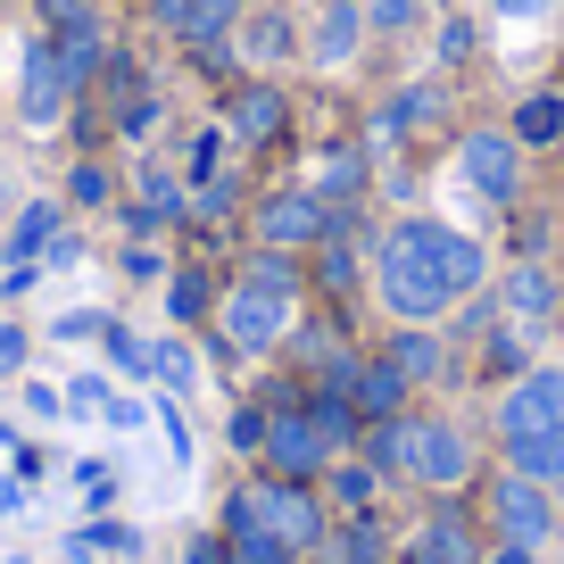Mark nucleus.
<instances>
[{"mask_svg":"<svg viewBox=\"0 0 564 564\" xmlns=\"http://www.w3.org/2000/svg\"><path fill=\"white\" fill-rule=\"evenodd\" d=\"M498 316L514 324V333H540L547 316H556V282H547V265H507L498 274Z\"/></svg>","mask_w":564,"mask_h":564,"instance_id":"16","label":"nucleus"},{"mask_svg":"<svg viewBox=\"0 0 564 564\" xmlns=\"http://www.w3.org/2000/svg\"><path fill=\"white\" fill-rule=\"evenodd\" d=\"M448 124V84H399L373 117V150H406V141L441 133Z\"/></svg>","mask_w":564,"mask_h":564,"instance_id":"12","label":"nucleus"},{"mask_svg":"<svg viewBox=\"0 0 564 564\" xmlns=\"http://www.w3.org/2000/svg\"><path fill=\"white\" fill-rule=\"evenodd\" d=\"M481 564H540V547H523V540H498Z\"/></svg>","mask_w":564,"mask_h":564,"instance_id":"45","label":"nucleus"},{"mask_svg":"<svg viewBox=\"0 0 564 564\" xmlns=\"http://www.w3.org/2000/svg\"><path fill=\"white\" fill-rule=\"evenodd\" d=\"M366 0H316V18L300 25V58L307 67H349L357 51H366Z\"/></svg>","mask_w":564,"mask_h":564,"instance_id":"11","label":"nucleus"},{"mask_svg":"<svg viewBox=\"0 0 564 564\" xmlns=\"http://www.w3.org/2000/svg\"><path fill=\"white\" fill-rule=\"evenodd\" d=\"M25 415H34V423H58V415H67V390H58V382H25Z\"/></svg>","mask_w":564,"mask_h":564,"instance_id":"37","label":"nucleus"},{"mask_svg":"<svg viewBox=\"0 0 564 564\" xmlns=\"http://www.w3.org/2000/svg\"><path fill=\"white\" fill-rule=\"evenodd\" d=\"M75 258H84V241H75V232H58V241L42 249V265H75Z\"/></svg>","mask_w":564,"mask_h":564,"instance_id":"46","label":"nucleus"},{"mask_svg":"<svg viewBox=\"0 0 564 564\" xmlns=\"http://www.w3.org/2000/svg\"><path fill=\"white\" fill-rule=\"evenodd\" d=\"M42 9V34H58V25H84V18H100L91 0H34Z\"/></svg>","mask_w":564,"mask_h":564,"instance_id":"39","label":"nucleus"},{"mask_svg":"<svg viewBox=\"0 0 564 564\" xmlns=\"http://www.w3.org/2000/svg\"><path fill=\"white\" fill-rule=\"evenodd\" d=\"M490 547H481V531L465 523V507H432L415 523V540L399 547V564H481Z\"/></svg>","mask_w":564,"mask_h":564,"instance_id":"13","label":"nucleus"},{"mask_svg":"<svg viewBox=\"0 0 564 564\" xmlns=\"http://www.w3.org/2000/svg\"><path fill=\"white\" fill-rule=\"evenodd\" d=\"M25 349H34L25 324H0V382H18V373H25Z\"/></svg>","mask_w":564,"mask_h":564,"instance_id":"38","label":"nucleus"},{"mask_svg":"<svg viewBox=\"0 0 564 564\" xmlns=\"http://www.w3.org/2000/svg\"><path fill=\"white\" fill-rule=\"evenodd\" d=\"M199 18V0H150V25H159V34H175L183 42V25Z\"/></svg>","mask_w":564,"mask_h":564,"instance_id":"40","label":"nucleus"},{"mask_svg":"<svg viewBox=\"0 0 564 564\" xmlns=\"http://www.w3.org/2000/svg\"><path fill=\"white\" fill-rule=\"evenodd\" d=\"M117 265H124L133 282H166V249H159V241H124Z\"/></svg>","mask_w":564,"mask_h":564,"instance_id":"34","label":"nucleus"},{"mask_svg":"<svg viewBox=\"0 0 564 564\" xmlns=\"http://www.w3.org/2000/svg\"><path fill=\"white\" fill-rule=\"evenodd\" d=\"M514 141H523V150H547V141L564 133V100L556 91H523V100H514V124H507Z\"/></svg>","mask_w":564,"mask_h":564,"instance_id":"28","label":"nucleus"},{"mask_svg":"<svg viewBox=\"0 0 564 564\" xmlns=\"http://www.w3.org/2000/svg\"><path fill=\"white\" fill-rule=\"evenodd\" d=\"M373 300L399 324H441L448 307H465L490 282V249L474 241L448 216H399V225L373 241Z\"/></svg>","mask_w":564,"mask_h":564,"instance_id":"1","label":"nucleus"},{"mask_svg":"<svg viewBox=\"0 0 564 564\" xmlns=\"http://www.w3.org/2000/svg\"><path fill=\"white\" fill-rule=\"evenodd\" d=\"M490 432H498V457H507L514 474H531V481L556 490L564 481V366L514 373V382L498 390Z\"/></svg>","mask_w":564,"mask_h":564,"instance_id":"3","label":"nucleus"},{"mask_svg":"<svg viewBox=\"0 0 564 564\" xmlns=\"http://www.w3.org/2000/svg\"><path fill=\"white\" fill-rule=\"evenodd\" d=\"M159 423H166V448H175V457L192 465V423H183V406H175V399L159 406Z\"/></svg>","mask_w":564,"mask_h":564,"instance_id":"44","label":"nucleus"},{"mask_svg":"<svg viewBox=\"0 0 564 564\" xmlns=\"http://www.w3.org/2000/svg\"><path fill=\"white\" fill-rule=\"evenodd\" d=\"M481 51V34H474V18H457V9H441V25H432V58L441 67H465V58Z\"/></svg>","mask_w":564,"mask_h":564,"instance_id":"29","label":"nucleus"},{"mask_svg":"<svg viewBox=\"0 0 564 564\" xmlns=\"http://www.w3.org/2000/svg\"><path fill=\"white\" fill-rule=\"evenodd\" d=\"M490 18H507V25H540V18H556V0H490Z\"/></svg>","mask_w":564,"mask_h":564,"instance_id":"41","label":"nucleus"},{"mask_svg":"<svg viewBox=\"0 0 564 564\" xmlns=\"http://www.w3.org/2000/svg\"><path fill=\"white\" fill-rule=\"evenodd\" d=\"M382 357L406 373L415 390H432V382H448V340L432 333V324H399V333L382 340Z\"/></svg>","mask_w":564,"mask_h":564,"instance_id":"20","label":"nucleus"},{"mask_svg":"<svg viewBox=\"0 0 564 564\" xmlns=\"http://www.w3.org/2000/svg\"><path fill=\"white\" fill-rule=\"evenodd\" d=\"M100 423H108V432H141V423H150V406H141V399H108Z\"/></svg>","mask_w":564,"mask_h":564,"instance_id":"43","label":"nucleus"},{"mask_svg":"<svg viewBox=\"0 0 564 564\" xmlns=\"http://www.w3.org/2000/svg\"><path fill=\"white\" fill-rule=\"evenodd\" d=\"M556 514H564V481H556Z\"/></svg>","mask_w":564,"mask_h":564,"instance_id":"48","label":"nucleus"},{"mask_svg":"<svg viewBox=\"0 0 564 564\" xmlns=\"http://www.w3.org/2000/svg\"><path fill=\"white\" fill-rule=\"evenodd\" d=\"M265 432H274V406H232L225 415V448H241V457H265Z\"/></svg>","mask_w":564,"mask_h":564,"instance_id":"30","label":"nucleus"},{"mask_svg":"<svg viewBox=\"0 0 564 564\" xmlns=\"http://www.w3.org/2000/svg\"><path fill=\"white\" fill-rule=\"evenodd\" d=\"M58 232H67V208H58V199H25L0 249H9V265H18V258H42V249H51Z\"/></svg>","mask_w":564,"mask_h":564,"instance_id":"24","label":"nucleus"},{"mask_svg":"<svg viewBox=\"0 0 564 564\" xmlns=\"http://www.w3.org/2000/svg\"><path fill=\"white\" fill-rule=\"evenodd\" d=\"M75 481H84V507H108V498H117V465H100V457L75 465Z\"/></svg>","mask_w":564,"mask_h":564,"instance_id":"35","label":"nucleus"},{"mask_svg":"<svg viewBox=\"0 0 564 564\" xmlns=\"http://www.w3.org/2000/svg\"><path fill=\"white\" fill-rule=\"evenodd\" d=\"M457 175H465L474 199L514 208V199H523V141H514V133H465L457 141Z\"/></svg>","mask_w":564,"mask_h":564,"instance_id":"10","label":"nucleus"},{"mask_svg":"<svg viewBox=\"0 0 564 564\" xmlns=\"http://www.w3.org/2000/svg\"><path fill=\"white\" fill-rule=\"evenodd\" d=\"M481 507H490V531L498 540H523V547H547L564 531V514H556V490H547V481H531V474H498L490 481V498H481Z\"/></svg>","mask_w":564,"mask_h":564,"instance_id":"7","label":"nucleus"},{"mask_svg":"<svg viewBox=\"0 0 564 564\" xmlns=\"http://www.w3.org/2000/svg\"><path fill=\"white\" fill-rule=\"evenodd\" d=\"M382 465H366V457H357V448H349V457H333V465H324V481H316V490H324V507H333V514H373V507H382Z\"/></svg>","mask_w":564,"mask_h":564,"instance_id":"19","label":"nucleus"},{"mask_svg":"<svg viewBox=\"0 0 564 564\" xmlns=\"http://www.w3.org/2000/svg\"><path fill=\"white\" fill-rule=\"evenodd\" d=\"M100 333H108V316H100V307H67V316L51 324V340H100Z\"/></svg>","mask_w":564,"mask_h":564,"instance_id":"36","label":"nucleus"},{"mask_svg":"<svg viewBox=\"0 0 564 564\" xmlns=\"http://www.w3.org/2000/svg\"><path fill=\"white\" fill-rule=\"evenodd\" d=\"M349 225V208H324L316 192H265L258 208H249V232H258V249H291V258H307L316 241H333V232Z\"/></svg>","mask_w":564,"mask_h":564,"instance_id":"6","label":"nucleus"},{"mask_svg":"<svg viewBox=\"0 0 564 564\" xmlns=\"http://www.w3.org/2000/svg\"><path fill=\"white\" fill-rule=\"evenodd\" d=\"M67 108H75V75L58 67V42L34 34L18 51V124H25V133H51Z\"/></svg>","mask_w":564,"mask_h":564,"instance_id":"8","label":"nucleus"},{"mask_svg":"<svg viewBox=\"0 0 564 564\" xmlns=\"http://www.w3.org/2000/svg\"><path fill=\"white\" fill-rule=\"evenodd\" d=\"M225 564H307L300 547H282L265 523H249V514L225 507Z\"/></svg>","mask_w":564,"mask_h":564,"instance_id":"23","label":"nucleus"},{"mask_svg":"<svg viewBox=\"0 0 564 564\" xmlns=\"http://www.w3.org/2000/svg\"><path fill=\"white\" fill-rule=\"evenodd\" d=\"M357 457L382 465L390 481H406V490H423V498H457L465 481L481 474V448H474V432H465L457 415H390V423H366Z\"/></svg>","mask_w":564,"mask_h":564,"instance_id":"2","label":"nucleus"},{"mask_svg":"<svg viewBox=\"0 0 564 564\" xmlns=\"http://www.w3.org/2000/svg\"><path fill=\"white\" fill-rule=\"evenodd\" d=\"M108 399H117V390H108L100 373H75V382H67V406H91V415H100Z\"/></svg>","mask_w":564,"mask_h":564,"instance_id":"42","label":"nucleus"},{"mask_svg":"<svg viewBox=\"0 0 564 564\" xmlns=\"http://www.w3.org/2000/svg\"><path fill=\"white\" fill-rule=\"evenodd\" d=\"M340 448L324 441V423L307 415V399H291V406H274V432H265V474H282V481H324V465H333Z\"/></svg>","mask_w":564,"mask_h":564,"instance_id":"9","label":"nucleus"},{"mask_svg":"<svg viewBox=\"0 0 564 564\" xmlns=\"http://www.w3.org/2000/svg\"><path fill=\"white\" fill-rule=\"evenodd\" d=\"M291 333H300V300L258 291V282H225V300H216V340H225L232 357H274Z\"/></svg>","mask_w":564,"mask_h":564,"instance_id":"5","label":"nucleus"},{"mask_svg":"<svg viewBox=\"0 0 564 564\" xmlns=\"http://www.w3.org/2000/svg\"><path fill=\"white\" fill-rule=\"evenodd\" d=\"M232 25H241V0H199V18L183 25V51H192V58H225Z\"/></svg>","mask_w":564,"mask_h":564,"instance_id":"26","label":"nucleus"},{"mask_svg":"<svg viewBox=\"0 0 564 564\" xmlns=\"http://www.w3.org/2000/svg\"><path fill=\"white\" fill-rule=\"evenodd\" d=\"M282 124H291V100H282L274 84H241V91L225 100V133L241 141V150H274Z\"/></svg>","mask_w":564,"mask_h":564,"instance_id":"14","label":"nucleus"},{"mask_svg":"<svg viewBox=\"0 0 564 564\" xmlns=\"http://www.w3.org/2000/svg\"><path fill=\"white\" fill-rule=\"evenodd\" d=\"M316 564H390V531L373 523V514H340V523L324 531Z\"/></svg>","mask_w":564,"mask_h":564,"instance_id":"21","label":"nucleus"},{"mask_svg":"<svg viewBox=\"0 0 564 564\" xmlns=\"http://www.w3.org/2000/svg\"><path fill=\"white\" fill-rule=\"evenodd\" d=\"M232 58H241V67H291V58H300V25L282 18V9H249V18L232 25Z\"/></svg>","mask_w":564,"mask_h":564,"instance_id":"17","label":"nucleus"},{"mask_svg":"<svg viewBox=\"0 0 564 564\" xmlns=\"http://www.w3.org/2000/svg\"><path fill=\"white\" fill-rule=\"evenodd\" d=\"M133 208H150L159 225H175V216H192V183H183L175 166L141 159V166H133Z\"/></svg>","mask_w":564,"mask_h":564,"instance_id":"22","label":"nucleus"},{"mask_svg":"<svg viewBox=\"0 0 564 564\" xmlns=\"http://www.w3.org/2000/svg\"><path fill=\"white\" fill-rule=\"evenodd\" d=\"M406 399H415V382H406V373L390 366L382 349H373V357H357L349 406H357V415H366V423H390V415H406Z\"/></svg>","mask_w":564,"mask_h":564,"instance_id":"18","label":"nucleus"},{"mask_svg":"<svg viewBox=\"0 0 564 564\" xmlns=\"http://www.w3.org/2000/svg\"><path fill=\"white\" fill-rule=\"evenodd\" d=\"M216 300H225V291H216L199 265H175V274H166V316H175V333L208 324V316H216Z\"/></svg>","mask_w":564,"mask_h":564,"instance_id":"25","label":"nucleus"},{"mask_svg":"<svg viewBox=\"0 0 564 564\" xmlns=\"http://www.w3.org/2000/svg\"><path fill=\"white\" fill-rule=\"evenodd\" d=\"M423 18H432V0H366V25H373V34H415V25Z\"/></svg>","mask_w":564,"mask_h":564,"instance_id":"33","label":"nucleus"},{"mask_svg":"<svg viewBox=\"0 0 564 564\" xmlns=\"http://www.w3.org/2000/svg\"><path fill=\"white\" fill-rule=\"evenodd\" d=\"M150 382H159V390H175V399H192V390H199V349H192L183 333L150 340Z\"/></svg>","mask_w":564,"mask_h":564,"instance_id":"27","label":"nucleus"},{"mask_svg":"<svg viewBox=\"0 0 564 564\" xmlns=\"http://www.w3.org/2000/svg\"><path fill=\"white\" fill-rule=\"evenodd\" d=\"M67 199L75 208H108V199H117V175H108L100 159H75L67 166Z\"/></svg>","mask_w":564,"mask_h":564,"instance_id":"32","label":"nucleus"},{"mask_svg":"<svg viewBox=\"0 0 564 564\" xmlns=\"http://www.w3.org/2000/svg\"><path fill=\"white\" fill-rule=\"evenodd\" d=\"M366 183H373V159L357 150V141H324L316 166H307V192H316L324 208H357V199H366Z\"/></svg>","mask_w":564,"mask_h":564,"instance_id":"15","label":"nucleus"},{"mask_svg":"<svg viewBox=\"0 0 564 564\" xmlns=\"http://www.w3.org/2000/svg\"><path fill=\"white\" fill-rule=\"evenodd\" d=\"M0 9H9V0H0Z\"/></svg>","mask_w":564,"mask_h":564,"instance_id":"50","label":"nucleus"},{"mask_svg":"<svg viewBox=\"0 0 564 564\" xmlns=\"http://www.w3.org/2000/svg\"><path fill=\"white\" fill-rule=\"evenodd\" d=\"M0 208H9V192H0Z\"/></svg>","mask_w":564,"mask_h":564,"instance_id":"49","label":"nucleus"},{"mask_svg":"<svg viewBox=\"0 0 564 564\" xmlns=\"http://www.w3.org/2000/svg\"><path fill=\"white\" fill-rule=\"evenodd\" d=\"M225 507H232V514H249V523H265L282 547H300L307 564H316L324 531H333V507H324V490H316V481H282V474L241 481V490H232Z\"/></svg>","mask_w":564,"mask_h":564,"instance_id":"4","label":"nucleus"},{"mask_svg":"<svg viewBox=\"0 0 564 564\" xmlns=\"http://www.w3.org/2000/svg\"><path fill=\"white\" fill-rule=\"evenodd\" d=\"M547 547H556V556H564V531H556V540H547Z\"/></svg>","mask_w":564,"mask_h":564,"instance_id":"47","label":"nucleus"},{"mask_svg":"<svg viewBox=\"0 0 564 564\" xmlns=\"http://www.w3.org/2000/svg\"><path fill=\"white\" fill-rule=\"evenodd\" d=\"M100 349H108V366H117L124 382H150V340H141V333H124V324H108V333H100Z\"/></svg>","mask_w":564,"mask_h":564,"instance_id":"31","label":"nucleus"}]
</instances>
